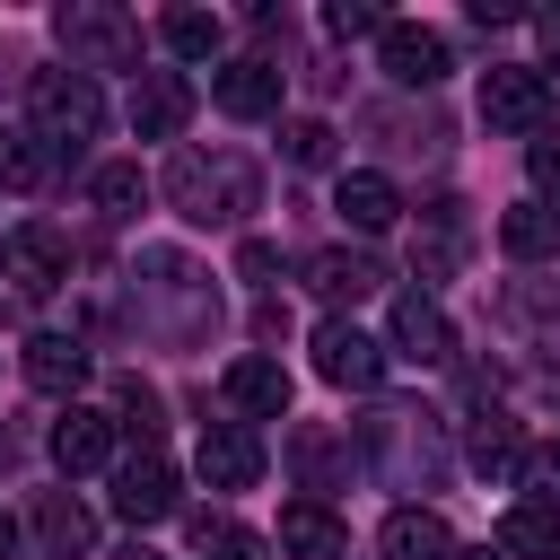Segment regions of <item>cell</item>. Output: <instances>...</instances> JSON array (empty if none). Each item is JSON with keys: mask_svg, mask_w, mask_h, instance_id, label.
I'll use <instances>...</instances> for the list:
<instances>
[{"mask_svg": "<svg viewBox=\"0 0 560 560\" xmlns=\"http://www.w3.org/2000/svg\"><path fill=\"white\" fill-rule=\"evenodd\" d=\"M52 35H61V52H70V70H140V26L122 18V9H105V0H61L52 9Z\"/></svg>", "mask_w": 560, "mask_h": 560, "instance_id": "obj_5", "label": "cell"}, {"mask_svg": "<svg viewBox=\"0 0 560 560\" xmlns=\"http://www.w3.org/2000/svg\"><path fill=\"white\" fill-rule=\"evenodd\" d=\"M542 44H551V70H560V9L542 18Z\"/></svg>", "mask_w": 560, "mask_h": 560, "instance_id": "obj_37", "label": "cell"}, {"mask_svg": "<svg viewBox=\"0 0 560 560\" xmlns=\"http://www.w3.org/2000/svg\"><path fill=\"white\" fill-rule=\"evenodd\" d=\"M228 402L245 411V420H289V368L280 359H228Z\"/></svg>", "mask_w": 560, "mask_h": 560, "instance_id": "obj_19", "label": "cell"}, {"mask_svg": "<svg viewBox=\"0 0 560 560\" xmlns=\"http://www.w3.org/2000/svg\"><path fill=\"white\" fill-rule=\"evenodd\" d=\"M499 560H560V516L551 508H508L499 516Z\"/></svg>", "mask_w": 560, "mask_h": 560, "instance_id": "obj_24", "label": "cell"}, {"mask_svg": "<svg viewBox=\"0 0 560 560\" xmlns=\"http://www.w3.org/2000/svg\"><path fill=\"white\" fill-rule=\"evenodd\" d=\"M26 131L44 140V149H88L96 131H105V96H96V79L88 70H35L26 79Z\"/></svg>", "mask_w": 560, "mask_h": 560, "instance_id": "obj_4", "label": "cell"}, {"mask_svg": "<svg viewBox=\"0 0 560 560\" xmlns=\"http://www.w3.org/2000/svg\"><path fill=\"white\" fill-rule=\"evenodd\" d=\"M201 560H271V542H262V534H245V525L201 516Z\"/></svg>", "mask_w": 560, "mask_h": 560, "instance_id": "obj_30", "label": "cell"}, {"mask_svg": "<svg viewBox=\"0 0 560 560\" xmlns=\"http://www.w3.org/2000/svg\"><path fill=\"white\" fill-rule=\"evenodd\" d=\"M315 376L324 385H350V394H376L385 385V341H368L359 324H315Z\"/></svg>", "mask_w": 560, "mask_h": 560, "instance_id": "obj_8", "label": "cell"}, {"mask_svg": "<svg viewBox=\"0 0 560 560\" xmlns=\"http://www.w3.org/2000/svg\"><path fill=\"white\" fill-rule=\"evenodd\" d=\"M525 166H534V184H542V210H560V131H534Z\"/></svg>", "mask_w": 560, "mask_h": 560, "instance_id": "obj_32", "label": "cell"}, {"mask_svg": "<svg viewBox=\"0 0 560 560\" xmlns=\"http://www.w3.org/2000/svg\"><path fill=\"white\" fill-rule=\"evenodd\" d=\"M88 201H96L105 219H140V201H149V175H140L131 158H114V166H96V175H88Z\"/></svg>", "mask_w": 560, "mask_h": 560, "instance_id": "obj_27", "label": "cell"}, {"mask_svg": "<svg viewBox=\"0 0 560 560\" xmlns=\"http://www.w3.org/2000/svg\"><path fill=\"white\" fill-rule=\"evenodd\" d=\"M280 551L289 560H350V525L324 499H289L280 508Z\"/></svg>", "mask_w": 560, "mask_h": 560, "instance_id": "obj_16", "label": "cell"}, {"mask_svg": "<svg viewBox=\"0 0 560 560\" xmlns=\"http://www.w3.org/2000/svg\"><path fill=\"white\" fill-rule=\"evenodd\" d=\"M376 551L385 560H455V525L438 508H394L385 534H376Z\"/></svg>", "mask_w": 560, "mask_h": 560, "instance_id": "obj_21", "label": "cell"}, {"mask_svg": "<svg viewBox=\"0 0 560 560\" xmlns=\"http://www.w3.org/2000/svg\"><path fill=\"white\" fill-rule=\"evenodd\" d=\"M210 96H219V114L262 122V114H280V70L271 61H228V70H210Z\"/></svg>", "mask_w": 560, "mask_h": 560, "instance_id": "obj_18", "label": "cell"}, {"mask_svg": "<svg viewBox=\"0 0 560 560\" xmlns=\"http://www.w3.org/2000/svg\"><path fill=\"white\" fill-rule=\"evenodd\" d=\"M332 210H341V219H350L359 236H385L402 201H394V184H385L376 166H359V175H341V184H332Z\"/></svg>", "mask_w": 560, "mask_h": 560, "instance_id": "obj_22", "label": "cell"}, {"mask_svg": "<svg viewBox=\"0 0 560 560\" xmlns=\"http://www.w3.org/2000/svg\"><path fill=\"white\" fill-rule=\"evenodd\" d=\"M236 271H245L254 289H271V271H280V245H262V236H245V245H236Z\"/></svg>", "mask_w": 560, "mask_h": 560, "instance_id": "obj_35", "label": "cell"}, {"mask_svg": "<svg viewBox=\"0 0 560 560\" xmlns=\"http://www.w3.org/2000/svg\"><path fill=\"white\" fill-rule=\"evenodd\" d=\"M394 359H411V368H438V359H455V324H446V306L438 298H420V289H402L394 298Z\"/></svg>", "mask_w": 560, "mask_h": 560, "instance_id": "obj_12", "label": "cell"}, {"mask_svg": "<svg viewBox=\"0 0 560 560\" xmlns=\"http://www.w3.org/2000/svg\"><path fill=\"white\" fill-rule=\"evenodd\" d=\"M192 472H201L210 490H254V481H262V438H254V420H210L201 446H192Z\"/></svg>", "mask_w": 560, "mask_h": 560, "instance_id": "obj_9", "label": "cell"}, {"mask_svg": "<svg viewBox=\"0 0 560 560\" xmlns=\"http://www.w3.org/2000/svg\"><path fill=\"white\" fill-rule=\"evenodd\" d=\"M192 122V79L184 70H140V88H131V131L140 140H175Z\"/></svg>", "mask_w": 560, "mask_h": 560, "instance_id": "obj_13", "label": "cell"}, {"mask_svg": "<svg viewBox=\"0 0 560 560\" xmlns=\"http://www.w3.org/2000/svg\"><path fill=\"white\" fill-rule=\"evenodd\" d=\"M525 481H534V490H542V499H534V508H551V516H560V438H551V446H542V455H525Z\"/></svg>", "mask_w": 560, "mask_h": 560, "instance_id": "obj_33", "label": "cell"}, {"mask_svg": "<svg viewBox=\"0 0 560 560\" xmlns=\"http://www.w3.org/2000/svg\"><path fill=\"white\" fill-rule=\"evenodd\" d=\"M472 472H481V481H516V472H525V446H516L508 420H481V429H472Z\"/></svg>", "mask_w": 560, "mask_h": 560, "instance_id": "obj_28", "label": "cell"}, {"mask_svg": "<svg viewBox=\"0 0 560 560\" xmlns=\"http://www.w3.org/2000/svg\"><path fill=\"white\" fill-rule=\"evenodd\" d=\"M0 280H9L18 298H52V289L70 280V236L44 228V219L9 228V245H0Z\"/></svg>", "mask_w": 560, "mask_h": 560, "instance_id": "obj_7", "label": "cell"}, {"mask_svg": "<svg viewBox=\"0 0 560 560\" xmlns=\"http://www.w3.org/2000/svg\"><path fill=\"white\" fill-rule=\"evenodd\" d=\"M359 464H368L376 481H394V490H438V481H446V438H438V411H420V402L376 411V420L359 429Z\"/></svg>", "mask_w": 560, "mask_h": 560, "instance_id": "obj_3", "label": "cell"}, {"mask_svg": "<svg viewBox=\"0 0 560 560\" xmlns=\"http://www.w3.org/2000/svg\"><path fill=\"white\" fill-rule=\"evenodd\" d=\"M376 280H385V262H376V254H359V245H324V254H306V289H315V298H332V306H359Z\"/></svg>", "mask_w": 560, "mask_h": 560, "instance_id": "obj_17", "label": "cell"}, {"mask_svg": "<svg viewBox=\"0 0 560 560\" xmlns=\"http://www.w3.org/2000/svg\"><path fill=\"white\" fill-rule=\"evenodd\" d=\"M131 298H140V332H158V341H175V350L210 341V324H219V289H210V271H192L184 254H140Z\"/></svg>", "mask_w": 560, "mask_h": 560, "instance_id": "obj_2", "label": "cell"}, {"mask_svg": "<svg viewBox=\"0 0 560 560\" xmlns=\"http://www.w3.org/2000/svg\"><path fill=\"white\" fill-rule=\"evenodd\" d=\"M184 508V490H175V464L158 455V446H140L122 472H114V516L122 525H166Z\"/></svg>", "mask_w": 560, "mask_h": 560, "instance_id": "obj_10", "label": "cell"}, {"mask_svg": "<svg viewBox=\"0 0 560 560\" xmlns=\"http://www.w3.org/2000/svg\"><path fill=\"white\" fill-rule=\"evenodd\" d=\"M114 402H122V429H140V446H158V429H166V402H158L140 376H122V385H114Z\"/></svg>", "mask_w": 560, "mask_h": 560, "instance_id": "obj_29", "label": "cell"}, {"mask_svg": "<svg viewBox=\"0 0 560 560\" xmlns=\"http://www.w3.org/2000/svg\"><path fill=\"white\" fill-rule=\"evenodd\" d=\"M499 245H508L516 262H551V254H560V210H542V201L499 210Z\"/></svg>", "mask_w": 560, "mask_h": 560, "instance_id": "obj_23", "label": "cell"}, {"mask_svg": "<svg viewBox=\"0 0 560 560\" xmlns=\"http://www.w3.org/2000/svg\"><path fill=\"white\" fill-rule=\"evenodd\" d=\"M481 122L490 131H551V79L525 61H490L481 70Z\"/></svg>", "mask_w": 560, "mask_h": 560, "instance_id": "obj_6", "label": "cell"}, {"mask_svg": "<svg viewBox=\"0 0 560 560\" xmlns=\"http://www.w3.org/2000/svg\"><path fill=\"white\" fill-rule=\"evenodd\" d=\"M158 44L184 52V61H210V52L228 44V26H219L210 9H166V18H158Z\"/></svg>", "mask_w": 560, "mask_h": 560, "instance_id": "obj_26", "label": "cell"}, {"mask_svg": "<svg viewBox=\"0 0 560 560\" xmlns=\"http://www.w3.org/2000/svg\"><path fill=\"white\" fill-rule=\"evenodd\" d=\"M52 464L79 481V472H105L114 464V420L105 411H88V402H70L61 420H52Z\"/></svg>", "mask_w": 560, "mask_h": 560, "instance_id": "obj_15", "label": "cell"}, {"mask_svg": "<svg viewBox=\"0 0 560 560\" xmlns=\"http://www.w3.org/2000/svg\"><path fill=\"white\" fill-rule=\"evenodd\" d=\"M324 26H332V35H385V18H376L368 0H332V9H324Z\"/></svg>", "mask_w": 560, "mask_h": 560, "instance_id": "obj_34", "label": "cell"}, {"mask_svg": "<svg viewBox=\"0 0 560 560\" xmlns=\"http://www.w3.org/2000/svg\"><path fill=\"white\" fill-rule=\"evenodd\" d=\"M44 175H52V149L26 122H0V192H35Z\"/></svg>", "mask_w": 560, "mask_h": 560, "instance_id": "obj_25", "label": "cell"}, {"mask_svg": "<svg viewBox=\"0 0 560 560\" xmlns=\"http://www.w3.org/2000/svg\"><path fill=\"white\" fill-rule=\"evenodd\" d=\"M18 368H26L35 394H79V385H88V341H79V332H26Z\"/></svg>", "mask_w": 560, "mask_h": 560, "instance_id": "obj_14", "label": "cell"}, {"mask_svg": "<svg viewBox=\"0 0 560 560\" xmlns=\"http://www.w3.org/2000/svg\"><path fill=\"white\" fill-rule=\"evenodd\" d=\"M376 52H385V79H394V88H438V79L455 70V61H446V35H438V26H402V18H385Z\"/></svg>", "mask_w": 560, "mask_h": 560, "instance_id": "obj_11", "label": "cell"}, {"mask_svg": "<svg viewBox=\"0 0 560 560\" xmlns=\"http://www.w3.org/2000/svg\"><path fill=\"white\" fill-rule=\"evenodd\" d=\"M455 560H499V551H455Z\"/></svg>", "mask_w": 560, "mask_h": 560, "instance_id": "obj_39", "label": "cell"}, {"mask_svg": "<svg viewBox=\"0 0 560 560\" xmlns=\"http://www.w3.org/2000/svg\"><path fill=\"white\" fill-rule=\"evenodd\" d=\"M166 201H175L184 228H236L245 210H262V175H254L245 149H175Z\"/></svg>", "mask_w": 560, "mask_h": 560, "instance_id": "obj_1", "label": "cell"}, {"mask_svg": "<svg viewBox=\"0 0 560 560\" xmlns=\"http://www.w3.org/2000/svg\"><path fill=\"white\" fill-rule=\"evenodd\" d=\"M9 551H18V516L0 508V560H9Z\"/></svg>", "mask_w": 560, "mask_h": 560, "instance_id": "obj_36", "label": "cell"}, {"mask_svg": "<svg viewBox=\"0 0 560 560\" xmlns=\"http://www.w3.org/2000/svg\"><path fill=\"white\" fill-rule=\"evenodd\" d=\"M35 542H44V560H88L96 551V516L70 490H44L35 499Z\"/></svg>", "mask_w": 560, "mask_h": 560, "instance_id": "obj_20", "label": "cell"}, {"mask_svg": "<svg viewBox=\"0 0 560 560\" xmlns=\"http://www.w3.org/2000/svg\"><path fill=\"white\" fill-rule=\"evenodd\" d=\"M122 560H158V551H149V542H131V551H122Z\"/></svg>", "mask_w": 560, "mask_h": 560, "instance_id": "obj_38", "label": "cell"}, {"mask_svg": "<svg viewBox=\"0 0 560 560\" xmlns=\"http://www.w3.org/2000/svg\"><path fill=\"white\" fill-rule=\"evenodd\" d=\"M280 149H289V166H324V158H332V122H315V114H306V122H289V131H280Z\"/></svg>", "mask_w": 560, "mask_h": 560, "instance_id": "obj_31", "label": "cell"}]
</instances>
